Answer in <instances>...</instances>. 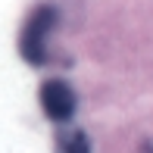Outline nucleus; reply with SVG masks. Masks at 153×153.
<instances>
[{"instance_id":"nucleus-1","label":"nucleus","mask_w":153,"mask_h":153,"mask_svg":"<svg viewBox=\"0 0 153 153\" xmlns=\"http://www.w3.org/2000/svg\"><path fill=\"white\" fill-rule=\"evenodd\" d=\"M53 22H56V13L50 6H41V10L31 13V19L22 28V56L34 66H41L47 56V34H50Z\"/></svg>"},{"instance_id":"nucleus-2","label":"nucleus","mask_w":153,"mask_h":153,"mask_svg":"<svg viewBox=\"0 0 153 153\" xmlns=\"http://www.w3.org/2000/svg\"><path fill=\"white\" fill-rule=\"evenodd\" d=\"M75 91L66 85L62 78H50L41 88V106H44V116L53 122H69L75 116Z\"/></svg>"},{"instance_id":"nucleus-3","label":"nucleus","mask_w":153,"mask_h":153,"mask_svg":"<svg viewBox=\"0 0 153 153\" xmlns=\"http://www.w3.org/2000/svg\"><path fill=\"white\" fill-rule=\"evenodd\" d=\"M56 153H91V141H88L85 131L66 128L56 134Z\"/></svg>"}]
</instances>
